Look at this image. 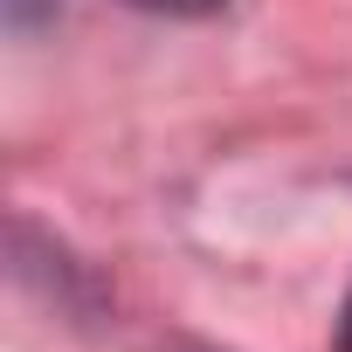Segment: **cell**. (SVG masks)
Instances as JSON below:
<instances>
[{
	"label": "cell",
	"instance_id": "cell-3",
	"mask_svg": "<svg viewBox=\"0 0 352 352\" xmlns=\"http://www.w3.org/2000/svg\"><path fill=\"white\" fill-rule=\"evenodd\" d=\"M331 352H352V290H345V304H338V338H331Z\"/></svg>",
	"mask_w": 352,
	"mask_h": 352
},
{
	"label": "cell",
	"instance_id": "cell-1",
	"mask_svg": "<svg viewBox=\"0 0 352 352\" xmlns=\"http://www.w3.org/2000/svg\"><path fill=\"white\" fill-rule=\"evenodd\" d=\"M56 14H63V0H0V21L14 35H42Z\"/></svg>",
	"mask_w": 352,
	"mask_h": 352
},
{
	"label": "cell",
	"instance_id": "cell-2",
	"mask_svg": "<svg viewBox=\"0 0 352 352\" xmlns=\"http://www.w3.org/2000/svg\"><path fill=\"white\" fill-rule=\"evenodd\" d=\"M124 8H138V14H166V21H208V14L228 8V0H124Z\"/></svg>",
	"mask_w": 352,
	"mask_h": 352
}]
</instances>
